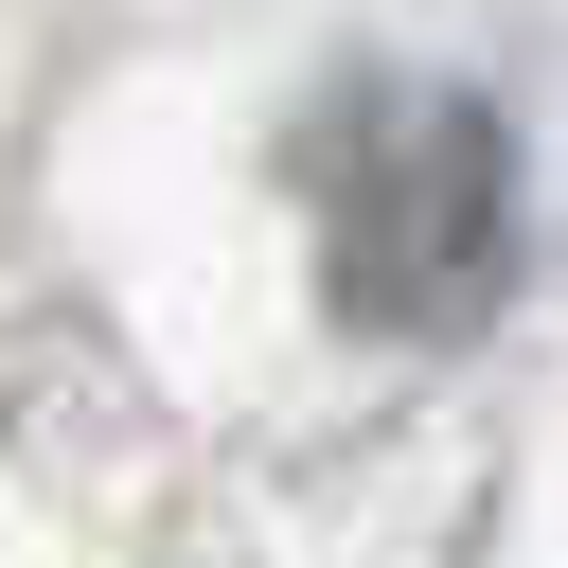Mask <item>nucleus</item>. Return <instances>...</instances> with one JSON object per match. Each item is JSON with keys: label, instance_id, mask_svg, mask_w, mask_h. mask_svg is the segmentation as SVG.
<instances>
[{"label": "nucleus", "instance_id": "1", "mask_svg": "<svg viewBox=\"0 0 568 568\" xmlns=\"http://www.w3.org/2000/svg\"><path fill=\"white\" fill-rule=\"evenodd\" d=\"M320 266L373 337H444L497 302L515 266V142L497 106L426 89V71H373L337 124H320Z\"/></svg>", "mask_w": 568, "mask_h": 568}]
</instances>
